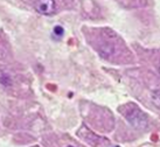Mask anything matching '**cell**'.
<instances>
[{
    "label": "cell",
    "instance_id": "obj_1",
    "mask_svg": "<svg viewBox=\"0 0 160 147\" xmlns=\"http://www.w3.org/2000/svg\"><path fill=\"white\" fill-rule=\"evenodd\" d=\"M126 119L130 124L136 129H145L147 126V118L138 107L134 106L131 111L126 115Z\"/></svg>",
    "mask_w": 160,
    "mask_h": 147
},
{
    "label": "cell",
    "instance_id": "obj_2",
    "mask_svg": "<svg viewBox=\"0 0 160 147\" xmlns=\"http://www.w3.org/2000/svg\"><path fill=\"white\" fill-rule=\"evenodd\" d=\"M35 9L42 15H53L56 11L55 0H36Z\"/></svg>",
    "mask_w": 160,
    "mask_h": 147
},
{
    "label": "cell",
    "instance_id": "obj_3",
    "mask_svg": "<svg viewBox=\"0 0 160 147\" xmlns=\"http://www.w3.org/2000/svg\"><path fill=\"white\" fill-rule=\"evenodd\" d=\"M152 102L158 109H160V90H154L152 92Z\"/></svg>",
    "mask_w": 160,
    "mask_h": 147
},
{
    "label": "cell",
    "instance_id": "obj_4",
    "mask_svg": "<svg viewBox=\"0 0 160 147\" xmlns=\"http://www.w3.org/2000/svg\"><path fill=\"white\" fill-rule=\"evenodd\" d=\"M64 34V29H63V27L61 26H55L53 29V35L54 37H56V39H61Z\"/></svg>",
    "mask_w": 160,
    "mask_h": 147
},
{
    "label": "cell",
    "instance_id": "obj_5",
    "mask_svg": "<svg viewBox=\"0 0 160 147\" xmlns=\"http://www.w3.org/2000/svg\"><path fill=\"white\" fill-rule=\"evenodd\" d=\"M67 147H74V146H67Z\"/></svg>",
    "mask_w": 160,
    "mask_h": 147
},
{
    "label": "cell",
    "instance_id": "obj_6",
    "mask_svg": "<svg viewBox=\"0 0 160 147\" xmlns=\"http://www.w3.org/2000/svg\"><path fill=\"white\" fill-rule=\"evenodd\" d=\"M115 147H120V146H115Z\"/></svg>",
    "mask_w": 160,
    "mask_h": 147
},
{
    "label": "cell",
    "instance_id": "obj_7",
    "mask_svg": "<svg viewBox=\"0 0 160 147\" xmlns=\"http://www.w3.org/2000/svg\"><path fill=\"white\" fill-rule=\"evenodd\" d=\"M159 71H160V67H159Z\"/></svg>",
    "mask_w": 160,
    "mask_h": 147
}]
</instances>
